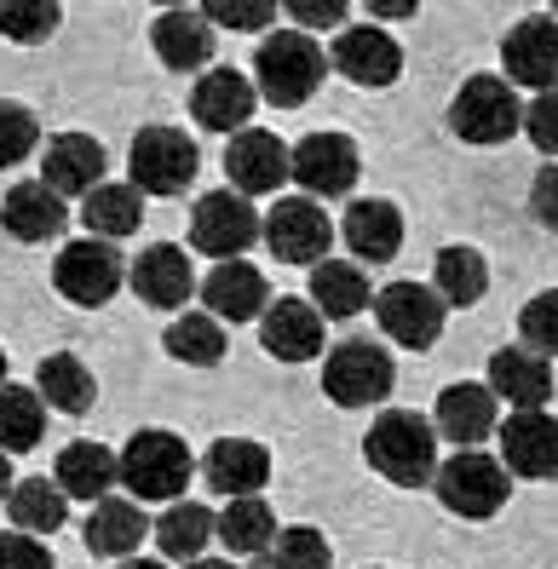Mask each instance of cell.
<instances>
[{
	"instance_id": "f6af8a7d",
	"label": "cell",
	"mask_w": 558,
	"mask_h": 569,
	"mask_svg": "<svg viewBox=\"0 0 558 569\" xmlns=\"http://www.w3.org/2000/svg\"><path fill=\"white\" fill-rule=\"evenodd\" d=\"M0 569H52V552H47L41 535L7 529L0 535Z\"/></svg>"
},
{
	"instance_id": "8992f818",
	"label": "cell",
	"mask_w": 558,
	"mask_h": 569,
	"mask_svg": "<svg viewBox=\"0 0 558 569\" xmlns=\"http://www.w3.org/2000/svg\"><path fill=\"white\" fill-rule=\"evenodd\" d=\"M449 132L467 144H501L524 132V104L507 76H467L449 104Z\"/></svg>"
},
{
	"instance_id": "6da1fadb",
	"label": "cell",
	"mask_w": 558,
	"mask_h": 569,
	"mask_svg": "<svg viewBox=\"0 0 558 569\" xmlns=\"http://www.w3.org/2000/svg\"><path fill=\"white\" fill-rule=\"evenodd\" d=\"M363 455H369V466H375L386 483L420 489V483L438 478V426L420 420L415 409H386L369 426Z\"/></svg>"
},
{
	"instance_id": "681fc988",
	"label": "cell",
	"mask_w": 558,
	"mask_h": 569,
	"mask_svg": "<svg viewBox=\"0 0 558 569\" xmlns=\"http://www.w3.org/2000/svg\"><path fill=\"white\" fill-rule=\"evenodd\" d=\"M12 489H18V478H12V455H7V449H0V500H7Z\"/></svg>"
},
{
	"instance_id": "4dcf8cb0",
	"label": "cell",
	"mask_w": 558,
	"mask_h": 569,
	"mask_svg": "<svg viewBox=\"0 0 558 569\" xmlns=\"http://www.w3.org/2000/svg\"><path fill=\"white\" fill-rule=\"evenodd\" d=\"M213 535H219V518L208 507H196V500H173V507L156 518V547L173 563H196Z\"/></svg>"
},
{
	"instance_id": "8d00e7d4",
	"label": "cell",
	"mask_w": 558,
	"mask_h": 569,
	"mask_svg": "<svg viewBox=\"0 0 558 569\" xmlns=\"http://www.w3.org/2000/svg\"><path fill=\"white\" fill-rule=\"evenodd\" d=\"M47 431V397L29 386H0V449L29 455Z\"/></svg>"
},
{
	"instance_id": "30bf717a",
	"label": "cell",
	"mask_w": 558,
	"mask_h": 569,
	"mask_svg": "<svg viewBox=\"0 0 558 569\" xmlns=\"http://www.w3.org/2000/svg\"><path fill=\"white\" fill-rule=\"evenodd\" d=\"M363 173V156L346 132H306L300 144L288 150V179L306 196H346Z\"/></svg>"
},
{
	"instance_id": "f907efd6",
	"label": "cell",
	"mask_w": 558,
	"mask_h": 569,
	"mask_svg": "<svg viewBox=\"0 0 558 569\" xmlns=\"http://www.w3.org/2000/svg\"><path fill=\"white\" fill-rule=\"evenodd\" d=\"M121 569H168V563H156V558H121Z\"/></svg>"
},
{
	"instance_id": "7bdbcfd3",
	"label": "cell",
	"mask_w": 558,
	"mask_h": 569,
	"mask_svg": "<svg viewBox=\"0 0 558 569\" xmlns=\"http://www.w3.org/2000/svg\"><path fill=\"white\" fill-rule=\"evenodd\" d=\"M282 0H202V18L219 29H237V36H259L277 18Z\"/></svg>"
},
{
	"instance_id": "7a4b0ae2",
	"label": "cell",
	"mask_w": 558,
	"mask_h": 569,
	"mask_svg": "<svg viewBox=\"0 0 558 569\" xmlns=\"http://www.w3.org/2000/svg\"><path fill=\"white\" fill-rule=\"evenodd\" d=\"M322 76H328V52L317 47V36H306V29H271L253 52V87L277 110L306 104L322 87Z\"/></svg>"
},
{
	"instance_id": "603a6c76",
	"label": "cell",
	"mask_w": 558,
	"mask_h": 569,
	"mask_svg": "<svg viewBox=\"0 0 558 569\" xmlns=\"http://www.w3.org/2000/svg\"><path fill=\"white\" fill-rule=\"evenodd\" d=\"M41 184L58 196H92L104 184V144L87 132H58L41 156Z\"/></svg>"
},
{
	"instance_id": "d590c367",
	"label": "cell",
	"mask_w": 558,
	"mask_h": 569,
	"mask_svg": "<svg viewBox=\"0 0 558 569\" xmlns=\"http://www.w3.org/2000/svg\"><path fill=\"white\" fill-rule=\"evenodd\" d=\"M432 288L444 293V306H478L484 299V288H489V264H484V253L478 248H467V242H455V248H444L438 253V264H432Z\"/></svg>"
},
{
	"instance_id": "4316f807",
	"label": "cell",
	"mask_w": 558,
	"mask_h": 569,
	"mask_svg": "<svg viewBox=\"0 0 558 569\" xmlns=\"http://www.w3.org/2000/svg\"><path fill=\"white\" fill-rule=\"evenodd\" d=\"M133 293L145 299L150 311H179L185 299H190V259L179 253V248H168V242H156V248H145L139 259H133Z\"/></svg>"
},
{
	"instance_id": "ffe728a7",
	"label": "cell",
	"mask_w": 558,
	"mask_h": 569,
	"mask_svg": "<svg viewBox=\"0 0 558 569\" xmlns=\"http://www.w3.org/2000/svg\"><path fill=\"white\" fill-rule=\"evenodd\" d=\"M253 104H259V87L248 76H237V70H202V81H196V92H190L196 121H202L208 132H225V139H237V132L248 127Z\"/></svg>"
},
{
	"instance_id": "d6a6232c",
	"label": "cell",
	"mask_w": 558,
	"mask_h": 569,
	"mask_svg": "<svg viewBox=\"0 0 558 569\" xmlns=\"http://www.w3.org/2000/svg\"><path fill=\"white\" fill-rule=\"evenodd\" d=\"M7 512L23 535H58L63 518H70V495H63L52 478H18V489L7 495Z\"/></svg>"
},
{
	"instance_id": "7402d4cb",
	"label": "cell",
	"mask_w": 558,
	"mask_h": 569,
	"mask_svg": "<svg viewBox=\"0 0 558 569\" xmlns=\"http://www.w3.org/2000/svg\"><path fill=\"white\" fill-rule=\"evenodd\" d=\"M496 403L501 397L489 391V386H472V380H461V386H444V397H438V409H432V426H438V438H449V443H461V449H478L484 438H496Z\"/></svg>"
},
{
	"instance_id": "e0dca14e",
	"label": "cell",
	"mask_w": 558,
	"mask_h": 569,
	"mask_svg": "<svg viewBox=\"0 0 558 569\" xmlns=\"http://www.w3.org/2000/svg\"><path fill=\"white\" fill-rule=\"evenodd\" d=\"M202 299H208V317H219V322H253V317H266L271 288H266V271H259V264L219 259L202 277Z\"/></svg>"
},
{
	"instance_id": "c3c4849f",
	"label": "cell",
	"mask_w": 558,
	"mask_h": 569,
	"mask_svg": "<svg viewBox=\"0 0 558 569\" xmlns=\"http://www.w3.org/2000/svg\"><path fill=\"white\" fill-rule=\"evenodd\" d=\"M363 7H369V18H409L420 0H363Z\"/></svg>"
},
{
	"instance_id": "f546056e",
	"label": "cell",
	"mask_w": 558,
	"mask_h": 569,
	"mask_svg": "<svg viewBox=\"0 0 558 569\" xmlns=\"http://www.w3.org/2000/svg\"><path fill=\"white\" fill-rule=\"evenodd\" d=\"M369 277L357 259H322L311 264V306L322 311V322H351L357 311H369Z\"/></svg>"
},
{
	"instance_id": "60d3db41",
	"label": "cell",
	"mask_w": 558,
	"mask_h": 569,
	"mask_svg": "<svg viewBox=\"0 0 558 569\" xmlns=\"http://www.w3.org/2000/svg\"><path fill=\"white\" fill-rule=\"evenodd\" d=\"M41 144V121L29 104H12V98H0V173L18 161H29Z\"/></svg>"
},
{
	"instance_id": "816d5d0a",
	"label": "cell",
	"mask_w": 558,
	"mask_h": 569,
	"mask_svg": "<svg viewBox=\"0 0 558 569\" xmlns=\"http://www.w3.org/2000/svg\"><path fill=\"white\" fill-rule=\"evenodd\" d=\"M190 569H237V563H225V558H196Z\"/></svg>"
},
{
	"instance_id": "bcb514c9",
	"label": "cell",
	"mask_w": 558,
	"mask_h": 569,
	"mask_svg": "<svg viewBox=\"0 0 558 569\" xmlns=\"http://www.w3.org/2000/svg\"><path fill=\"white\" fill-rule=\"evenodd\" d=\"M282 12L293 18L311 36V29H346L351 0H282Z\"/></svg>"
},
{
	"instance_id": "3957f363",
	"label": "cell",
	"mask_w": 558,
	"mask_h": 569,
	"mask_svg": "<svg viewBox=\"0 0 558 569\" xmlns=\"http://www.w3.org/2000/svg\"><path fill=\"white\" fill-rule=\"evenodd\" d=\"M190 449L173 438V431H161V426H145V431H133L127 438V449H121V483L133 489V500H173L185 495V483H190Z\"/></svg>"
},
{
	"instance_id": "7c38bea8",
	"label": "cell",
	"mask_w": 558,
	"mask_h": 569,
	"mask_svg": "<svg viewBox=\"0 0 558 569\" xmlns=\"http://www.w3.org/2000/svg\"><path fill=\"white\" fill-rule=\"evenodd\" d=\"M328 63L351 81V87H391L403 76V47L386 36L380 23H346L335 36V52Z\"/></svg>"
},
{
	"instance_id": "5b68a950",
	"label": "cell",
	"mask_w": 558,
	"mask_h": 569,
	"mask_svg": "<svg viewBox=\"0 0 558 569\" xmlns=\"http://www.w3.org/2000/svg\"><path fill=\"white\" fill-rule=\"evenodd\" d=\"M391 386H398V368L375 340H340L322 362V397L340 409H375L380 397H391Z\"/></svg>"
},
{
	"instance_id": "f35d334b",
	"label": "cell",
	"mask_w": 558,
	"mask_h": 569,
	"mask_svg": "<svg viewBox=\"0 0 558 569\" xmlns=\"http://www.w3.org/2000/svg\"><path fill=\"white\" fill-rule=\"evenodd\" d=\"M63 7L58 0H0V36L18 41V47H41L58 36Z\"/></svg>"
},
{
	"instance_id": "f1b7e54d",
	"label": "cell",
	"mask_w": 558,
	"mask_h": 569,
	"mask_svg": "<svg viewBox=\"0 0 558 569\" xmlns=\"http://www.w3.org/2000/svg\"><path fill=\"white\" fill-rule=\"evenodd\" d=\"M81 541L92 558H133L139 541H145V512H139V500H92V512L81 523Z\"/></svg>"
},
{
	"instance_id": "ba28073f",
	"label": "cell",
	"mask_w": 558,
	"mask_h": 569,
	"mask_svg": "<svg viewBox=\"0 0 558 569\" xmlns=\"http://www.w3.org/2000/svg\"><path fill=\"white\" fill-rule=\"evenodd\" d=\"M259 237H266V219H259L253 202L237 190H208L190 213V242L208 259H242Z\"/></svg>"
},
{
	"instance_id": "74e56055",
	"label": "cell",
	"mask_w": 558,
	"mask_h": 569,
	"mask_svg": "<svg viewBox=\"0 0 558 569\" xmlns=\"http://www.w3.org/2000/svg\"><path fill=\"white\" fill-rule=\"evenodd\" d=\"M168 357L173 362H190V368H213V362H225V328H219V317H208V311H190V317H179L168 333Z\"/></svg>"
},
{
	"instance_id": "277c9868",
	"label": "cell",
	"mask_w": 558,
	"mask_h": 569,
	"mask_svg": "<svg viewBox=\"0 0 558 569\" xmlns=\"http://www.w3.org/2000/svg\"><path fill=\"white\" fill-rule=\"evenodd\" d=\"M127 167H133L139 196H185L196 184V173H202V150L179 127H139L133 150H127Z\"/></svg>"
},
{
	"instance_id": "cb8c5ba5",
	"label": "cell",
	"mask_w": 558,
	"mask_h": 569,
	"mask_svg": "<svg viewBox=\"0 0 558 569\" xmlns=\"http://www.w3.org/2000/svg\"><path fill=\"white\" fill-rule=\"evenodd\" d=\"M63 224H70V208H63V196L47 190L41 179L12 184L7 202H0V230L18 237V242H52Z\"/></svg>"
},
{
	"instance_id": "f5cc1de1",
	"label": "cell",
	"mask_w": 558,
	"mask_h": 569,
	"mask_svg": "<svg viewBox=\"0 0 558 569\" xmlns=\"http://www.w3.org/2000/svg\"><path fill=\"white\" fill-rule=\"evenodd\" d=\"M156 7H168V12H173V7H185V0H156Z\"/></svg>"
},
{
	"instance_id": "ac0fdd59",
	"label": "cell",
	"mask_w": 558,
	"mask_h": 569,
	"mask_svg": "<svg viewBox=\"0 0 558 569\" xmlns=\"http://www.w3.org/2000/svg\"><path fill=\"white\" fill-rule=\"evenodd\" d=\"M202 483L225 500H242V495H259L271 483V449L253 443V438H219L208 455H202Z\"/></svg>"
},
{
	"instance_id": "44dd1931",
	"label": "cell",
	"mask_w": 558,
	"mask_h": 569,
	"mask_svg": "<svg viewBox=\"0 0 558 569\" xmlns=\"http://www.w3.org/2000/svg\"><path fill=\"white\" fill-rule=\"evenodd\" d=\"M489 391L501 397V403H512V415L524 409H547V397H552V362L530 346H507L489 357Z\"/></svg>"
},
{
	"instance_id": "d4e9b609",
	"label": "cell",
	"mask_w": 558,
	"mask_h": 569,
	"mask_svg": "<svg viewBox=\"0 0 558 569\" xmlns=\"http://www.w3.org/2000/svg\"><path fill=\"white\" fill-rule=\"evenodd\" d=\"M340 242L357 253V264H386L391 253L403 248V213L369 196V202H351L340 219Z\"/></svg>"
},
{
	"instance_id": "b9f144b4",
	"label": "cell",
	"mask_w": 558,
	"mask_h": 569,
	"mask_svg": "<svg viewBox=\"0 0 558 569\" xmlns=\"http://www.w3.org/2000/svg\"><path fill=\"white\" fill-rule=\"evenodd\" d=\"M518 340L530 346V351H541L547 362L558 357V288L536 293L530 306H524V317H518Z\"/></svg>"
},
{
	"instance_id": "d6986e66",
	"label": "cell",
	"mask_w": 558,
	"mask_h": 569,
	"mask_svg": "<svg viewBox=\"0 0 558 569\" xmlns=\"http://www.w3.org/2000/svg\"><path fill=\"white\" fill-rule=\"evenodd\" d=\"M259 346L277 362H311L322 357V311L311 299H271L259 317Z\"/></svg>"
},
{
	"instance_id": "db71d44e",
	"label": "cell",
	"mask_w": 558,
	"mask_h": 569,
	"mask_svg": "<svg viewBox=\"0 0 558 569\" xmlns=\"http://www.w3.org/2000/svg\"><path fill=\"white\" fill-rule=\"evenodd\" d=\"M0 380H7V357H0Z\"/></svg>"
},
{
	"instance_id": "ee69618b",
	"label": "cell",
	"mask_w": 558,
	"mask_h": 569,
	"mask_svg": "<svg viewBox=\"0 0 558 569\" xmlns=\"http://www.w3.org/2000/svg\"><path fill=\"white\" fill-rule=\"evenodd\" d=\"M524 132L541 156H558V87L536 92V104H524Z\"/></svg>"
},
{
	"instance_id": "836d02e7",
	"label": "cell",
	"mask_w": 558,
	"mask_h": 569,
	"mask_svg": "<svg viewBox=\"0 0 558 569\" xmlns=\"http://www.w3.org/2000/svg\"><path fill=\"white\" fill-rule=\"evenodd\" d=\"M145 219V196L133 184H98L87 202H81V224L92 230L98 242H116V237H133Z\"/></svg>"
},
{
	"instance_id": "9c48e42d",
	"label": "cell",
	"mask_w": 558,
	"mask_h": 569,
	"mask_svg": "<svg viewBox=\"0 0 558 569\" xmlns=\"http://www.w3.org/2000/svg\"><path fill=\"white\" fill-rule=\"evenodd\" d=\"M444 293L438 288H420V282H391L375 293V317H380V333L398 340L409 351H432L438 333H444Z\"/></svg>"
},
{
	"instance_id": "2e32d148",
	"label": "cell",
	"mask_w": 558,
	"mask_h": 569,
	"mask_svg": "<svg viewBox=\"0 0 558 569\" xmlns=\"http://www.w3.org/2000/svg\"><path fill=\"white\" fill-rule=\"evenodd\" d=\"M225 179H231L237 196H271V190H282V179H288L282 139L266 132V127H242L231 139V150H225Z\"/></svg>"
},
{
	"instance_id": "11a10c76",
	"label": "cell",
	"mask_w": 558,
	"mask_h": 569,
	"mask_svg": "<svg viewBox=\"0 0 558 569\" xmlns=\"http://www.w3.org/2000/svg\"><path fill=\"white\" fill-rule=\"evenodd\" d=\"M552 7H558V0H552Z\"/></svg>"
},
{
	"instance_id": "4fadbf2b",
	"label": "cell",
	"mask_w": 558,
	"mask_h": 569,
	"mask_svg": "<svg viewBox=\"0 0 558 569\" xmlns=\"http://www.w3.org/2000/svg\"><path fill=\"white\" fill-rule=\"evenodd\" d=\"M501 438V466L512 478H530V483H552L558 478V420L547 409H524L507 426H496Z\"/></svg>"
},
{
	"instance_id": "9a60e30c",
	"label": "cell",
	"mask_w": 558,
	"mask_h": 569,
	"mask_svg": "<svg viewBox=\"0 0 558 569\" xmlns=\"http://www.w3.org/2000/svg\"><path fill=\"white\" fill-rule=\"evenodd\" d=\"M328 242H335V224L317 202H277L266 213V248L282 264H322Z\"/></svg>"
},
{
	"instance_id": "5bb4252c",
	"label": "cell",
	"mask_w": 558,
	"mask_h": 569,
	"mask_svg": "<svg viewBox=\"0 0 558 569\" xmlns=\"http://www.w3.org/2000/svg\"><path fill=\"white\" fill-rule=\"evenodd\" d=\"M501 63L512 87L530 92H552L558 87V18H524L507 29L501 41Z\"/></svg>"
},
{
	"instance_id": "e575fe53",
	"label": "cell",
	"mask_w": 558,
	"mask_h": 569,
	"mask_svg": "<svg viewBox=\"0 0 558 569\" xmlns=\"http://www.w3.org/2000/svg\"><path fill=\"white\" fill-rule=\"evenodd\" d=\"M219 541L237 558H266V547L277 541V512L259 495H242L219 512Z\"/></svg>"
},
{
	"instance_id": "8fae6325",
	"label": "cell",
	"mask_w": 558,
	"mask_h": 569,
	"mask_svg": "<svg viewBox=\"0 0 558 569\" xmlns=\"http://www.w3.org/2000/svg\"><path fill=\"white\" fill-rule=\"evenodd\" d=\"M121 277H127L121 253H116L110 242H98V237L70 242V248L58 253V264H52L58 293L70 299V306H81V311H98V306H104V299L121 288Z\"/></svg>"
},
{
	"instance_id": "ab89813d",
	"label": "cell",
	"mask_w": 558,
	"mask_h": 569,
	"mask_svg": "<svg viewBox=\"0 0 558 569\" xmlns=\"http://www.w3.org/2000/svg\"><path fill=\"white\" fill-rule=\"evenodd\" d=\"M266 569H328V535L311 523L277 529V541L266 547Z\"/></svg>"
},
{
	"instance_id": "52a82bcc",
	"label": "cell",
	"mask_w": 558,
	"mask_h": 569,
	"mask_svg": "<svg viewBox=\"0 0 558 569\" xmlns=\"http://www.w3.org/2000/svg\"><path fill=\"white\" fill-rule=\"evenodd\" d=\"M432 489H438V500H444V507H449L455 518L478 523V518H496V512L507 507L512 478H507V466H501L496 455H484V449H461V455H449V460L438 466Z\"/></svg>"
},
{
	"instance_id": "1f68e13d",
	"label": "cell",
	"mask_w": 558,
	"mask_h": 569,
	"mask_svg": "<svg viewBox=\"0 0 558 569\" xmlns=\"http://www.w3.org/2000/svg\"><path fill=\"white\" fill-rule=\"evenodd\" d=\"M36 391L47 397V409H58V415H87V409H92V397H98L92 368H87L81 357H70V351L41 357V368H36Z\"/></svg>"
},
{
	"instance_id": "83f0119b",
	"label": "cell",
	"mask_w": 558,
	"mask_h": 569,
	"mask_svg": "<svg viewBox=\"0 0 558 569\" xmlns=\"http://www.w3.org/2000/svg\"><path fill=\"white\" fill-rule=\"evenodd\" d=\"M52 483L70 495V500H104L110 483H121V455H110L104 443H63L58 466H52Z\"/></svg>"
},
{
	"instance_id": "484cf974",
	"label": "cell",
	"mask_w": 558,
	"mask_h": 569,
	"mask_svg": "<svg viewBox=\"0 0 558 569\" xmlns=\"http://www.w3.org/2000/svg\"><path fill=\"white\" fill-rule=\"evenodd\" d=\"M150 47H156V58L168 63V70H185V76H190V70H208V63H213V23H208L202 12L173 7V12L156 18Z\"/></svg>"
},
{
	"instance_id": "7dc6e473",
	"label": "cell",
	"mask_w": 558,
	"mask_h": 569,
	"mask_svg": "<svg viewBox=\"0 0 558 569\" xmlns=\"http://www.w3.org/2000/svg\"><path fill=\"white\" fill-rule=\"evenodd\" d=\"M530 213H536L541 230H558V161L536 173V184H530Z\"/></svg>"
}]
</instances>
